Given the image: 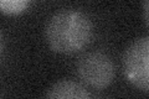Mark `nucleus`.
Listing matches in <instances>:
<instances>
[{
	"mask_svg": "<svg viewBox=\"0 0 149 99\" xmlns=\"http://www.w3.org/2000/svg\"><path fill=\"white\" fill-rule=\"evenodd\" d=\"M93 36L90 17L77 10L56 12L46 24V44L56 53H74L83 50Z\"/></svg>",
	"mask_w": 149,
	"mask_h": 99,
	"instance_id": "1",
	"label": "nucleus"
},
{
	"mask_svg": "<svg viewBox=\"0 0 149 99\" xmlns=\"http://www.w3.org/2000/svg\"><path fill=\"white\" fill-rule=\"evenodd\" d=\"M77 77L86 87L102 91L114 79V64L107 55L93 51L85 53L77 61Z\"/></svg>",
	"mask_w": 149,
	"mask_h": 99,
	"instance_id": "2",
	"label": "nucleus"
},
{
	"mask_svg": "<svg viewBox=\"0 0 149 99\" xmlns=\"http://www.w3.org/2000/svg\"><path fill=\"white\" fill-rule=\"evenodd\" d=\"M123 73L136 88L149 92V36L136 40L125 50Z\"/></svg>",
	"mask_w": 149,
	"mask_h": 99,
	"instance_id": "3",
	"label": "nucleus"
},
{
	"mask_svg": "<svg viewBox=\"0 0 149 99\" xmlns=\"http://www.w3.org/2000/svg\"><path fill=\"white\" fill-rule=\"evenodd\" d=\"M46 97L51 99H56V98L83 99V98H90L91 94L87 92L86 87H83L82 84L73 81H68V79H63V81H58L54 86H51L47 93H46Z\"/></svg>",
	"mask_w": 149,
	"mask_h": 99,
	"instance_id": "4",
	"label": "nucleus"
},
{
	"mask_svg": "<svg viewBox=\"0 0 149 99\" xmlns=\"http://www.w3.org/2000/svg\"><path fill=\"white\" fill-rule=\"evenodd\" d=\"M32 0H0V10L4 15H20L22 14Z\"/></svg>",
	"mask_w": 149,
	"mask_h": 99,
	"instance_id": "5",
	"label": "nucleus"
},
{
	"mask_svg": "<svg viewBox=\"0 0 149 99\" xmlns=\"http://www.w3.org/2000/svg\"><path fill=\"white\" fill-rule=\"evenodd\" d=\"M143 15H144V21H146L147 26L149 27V0H144V5H143Z\"/></svg>",
	"mask_w": 149,
	"mask_h": 99,
	"instance_id": "6",
	"label": "nucleus"
}]
</instances>
